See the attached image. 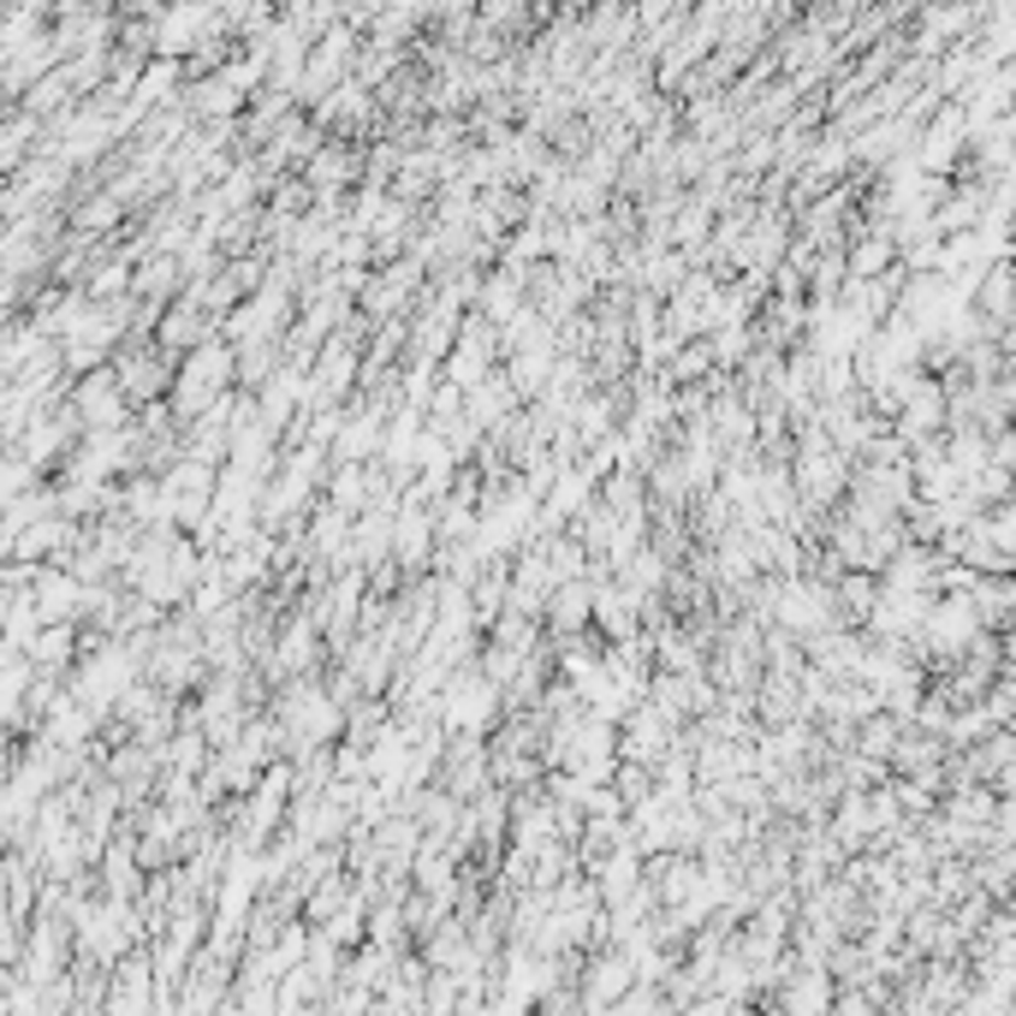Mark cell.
Returning a JSON list of instances; mask_svg holds the SVG:
<instances>
[{"instance_id": "cell-1", "label": "cell", "mask_w": 1016, "mask_h": 1016, "mask_svg": "<svg viewBox=\"0 0 1016 1016\" xmlns=\"http://www.w3.org/2000/svg\"><path fill=\"white\" fill-rule=\"evenodd\" d=\"M60 655H71V630H48L36 643V660H60Z\"/></svg>"}]
</instances>
